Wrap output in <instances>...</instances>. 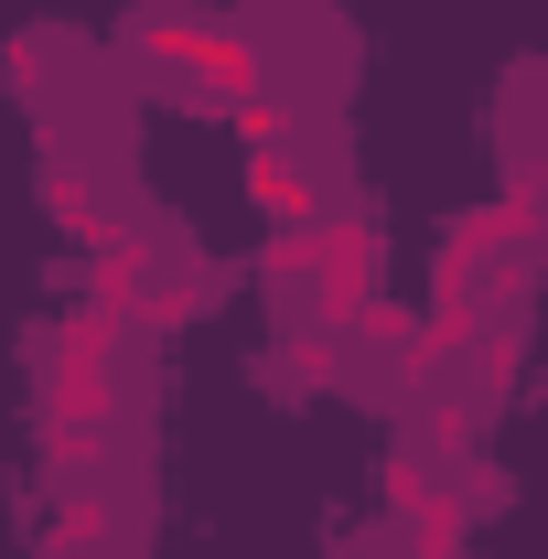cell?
I'll return each instance as SVG.
<instances>
[{
  "instance_id": "obj_3",
  "label": "cell",
  "mask_w": 548,
  "mask_h": 559,
  "mask_svg": "<svg viewBox=\"0 0 548 559\" xmlns=\"http://www.w3.org/2000/svg\"><path fill=\"white\" fill-rule=\"evenodd\" d=\"M290 290H312V312L344 334L366 301H388V248H377V226H366V215L301 226V280H290Z\"/></svg>"
},
{
  "instance_id": "obj_6",
  "label": "cell",
  "mask_w": 548,
  "mask_h": 559,
  "mask_svg": "<svg viewBox=\"0 0 548 559\" xmlns=\"http://www.w3.org/2000/svg\"><path fill=\"white\" fill-rule=\"evenodd\" d=\"M44 215L65 226L75 248H97V237L119 226V194H108V183H97L86 162H55V173H44Z\"/></svg>"
},
{
  "instance_id": "obj_1",
  "label": "cell",
  "mask_w": 548,
  "mask_h": 559,
  "mask_svg": "<svg viewBox=\"0 0 548 559\" xmlns=\"http://www.w3.org/2000/svg\"><path fill=\"white\" fill-rule=\"evenodd\" d=\"M119 345H130V323L86 301L55 334V355H44V452L65 474H86L108 452V430H119Z\"/></svg>"
},
{
  "instance_id": "obj_2",
  "label": "cell",
  "mask_w": 548,
  "mask_h": 559,
  "mask_svg": "<svg viewBox=\"0 0 548 559\" xmlns=\"http://www.w3.org/2000/svg\"><path fill=\"white\" fill-rule=\"evenodd\" d=\"M130 55L151 75H183V86H215L226 108L259 97V44L237 22H205V11H140L130 22Z\"/></svg>"
},
{
  "instance_id": "obj_9",
  "label": "cell",
  "mask_w": 548,
  "mask_h": 559,
  "mask_svg": "<svg viewBox=\"0 0 548 559\" xmlns=\"http://www.w3.org/2000/svg\"><path fill=\"white\" fill-rule=\"evenodd\" d=\"M270 366L290 377V388H334V345H323V334H279Z\"/></svg>"
},
{
  "instance_id": "obj_7",
  "label": "cell",
  "mask_w": 548,
  "mask_h": 559,
  "mask_svg": "<svg viewBox=\"0 0 548 559\" xmlns=\"http://www.w3.org/2000/svg\"><path fill=\"white\" fill-rule=\"evenodd\" d=\"M248 205L270 215V226H312L323 194H312V173H301V151H290V140H279V151H248Z\"/></svg>"
},
{
  "instance_id": "obj_4",
  "label": "cell",
  "mask_w": 548,
  "mask_h": 559,
  "mask_svg": "<svg viewBox=\"0 0 548 559\" xmlns=\"http://www.w3.org/2000/svg\"><path fill=\"white\" fill-rule=\"evenodd\" d=\"M388 516H398V538H409L419 559H463V538H474L463 485H452L441 463H419V452H388Z\"/></svg>"
},
{
  "instance_id": "obj_8",
  "label": "cell",
  "mask_w": 548,
  "mask_h": 559,
  "mask_svg": "<svg viewBox=\"0 0 548 559\" xmlns=\"http://www.w3.org/2000/svg\"><path fill=\"white\" fill-rule=\"evenodd\" d=\"M97 538H108V495L75 485L65 506H55V549H97Z\"/></svg>"
},
{
  "instance_id": "obj_10",
  "label": "cell",
  "mask_w": 548,
  "mask_h": 559,
  "mask_svg": "<svg viewBox=\"0 0 548 559\" xmlns=\"http://www.w3.org/2000/svg\"><path fill=\"white\" fill-rule=\"evenodd\" d=\"M237 140H248V151H279V140H290V119H279L270 97H237Z\"/></svg>"
},
{
  "instance_id": "obj_5",
  "label": "cell",
  "mask_w": 548,
  "mask_h": 559,
  "mask_svg": "<svg viewBox=\"0 0 548 559\" xmlns=\"http://www.w3.org/2000/svg\"><path fill=\"white\" fill-rule=\"evenodd\" d=\"M527 237H538V194H495V205H474L452 237H441V259L495 270V259H527Z\"/></svg>"
}]
</instances>
